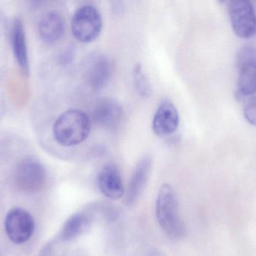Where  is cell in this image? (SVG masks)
<instances>
[{"instance_id": "17", "label": "cell", "mask_w": 256, "mask_h": 256, "mask_svg": "<svg viewBox=\"0 0 256 256\" xmlns=\"http://www.w3.org/2000/svg\"><path fill=\"white\" fill-rule=\"evenodd\" d=\"M244 116L248 123L256 126V97L251 99L245 105Z\"/></svg>"}, {"instance_id": "10", "label": "cell", "mask_w": 256, "mask_h": 256, "mask_svg": "<svg viewBox=\"0 0 256 256\" xmlns=\"http://www.w3.org/2000/svg\"><path fill=\"white\" fill-rule=\"evenodd\" d=\"M123 110L116 100L110 98L99 100L94 106L92 119L94 123L106 129H114L120 124Z\"/></svg>"}, {"instance_id": "1", "label": "cell", "mask_w": 256, "mask_h": 256, "mask_svg": "<svg viewBox=\"0 0 256 256\" xmlns=\"http://www.w3.org/2000/svg\"><path fill=\"white\" fill-rule=\"evenodd\" d=\"M156 216L160 226L170 238L180 240L186 226L179 214L178 202L172 186L168 183L160 189L156 201Z\"/></svg>"}, {"instance_id": "3", "label": "cell", "mask_w": 256, "mask_h": 256, "mask_svg": "<svg viewBox=\"0 0 256 256\" xmlns=\"http://www.w3.org/2000/svg\"><path fill=\"white\" fill-rule=\"evenodd\" d=\"M103 21L97 8L86 5L79 8L74 14L72 30L74 36L84 43L96 40L102 30Z\"/></svg>"}, {"instance_id": "12", "label": "cell", "mask_w": 256, "mask_h": 256, "mask_svg": "<svg viewBox=\"0 0 256 256\" xmlns=\"http://www.w3.org/2000/svg\"><path fill=\"white\" fill-rule=\"evenodd\" d=\"M179 121L177 108L170 101L166 100L159 105L154 116L152 129L158 136H168L177 130Z\"/></svg>"}, {"instance_id": "15", "label": "cell", "mask_w": 256, "mask_h": 256, "mask_svg": "<svg viewBox=\"0 0 256 256\" xmlns=\"http://www.w3.org/2000/svg\"><path fill=\"white\" fill-rule=\"evenodd\" d=\"M12 45L16 61L24 73H28V53L26 43L25 33L22 22L19 19L15 21L12 31Z\"/></svg>"}, {"instance_id": "2", "label": "cell", "mask_w": 256, "mask_h": 256, "mask_svg": "<svg viewBox=\"0 0 256 256\" xmlns=\"http://www.w3.org/2000/svg\"><path fill=\"white\" fill-rule=\"evenodd\" d=\"M92 120L79 109H70L62 114L54 126L56 141L64 147H73L84 142L91 131Z\"/></svg>"}, {"instance_id": "18", "label": "cell", "mask_w": 256, "mask_h": 256, "mask_svg": "<svg viewBox=\"0 0 256 256\" xmlns=\"http://www.w3.org/2000/svg\"><path fill=\"white\" fill-rule=\"evenodd\" d=\"M149 256H164L162 255V252H160V251L156 250H153L150 252V255Z\"/></svg>"}, {"instance_id": "16", "label": "cell", "mask_w": 256, "mask_h": 256, "mask_svg": "<svg viewBox=\"0 0 256 256\" xmlns=\"http://www.w3.org/2000/svg\"><path fill=\"white\" fill-rule=\"evenodd\" d=\"M134 82L136 91L140 96L149 97L152 95V89L150 81L144 74L141 65H136L134 68Z\"/></svg>"}, {"instance_id": "5", "label": "cell", "mask_w": 256, "mask_h": 256, "mask_svg": "<svg viewBox=\"0 0 256 256\" xmlns=\"http://www.w3.org/2000/svg\"><path fill=\"white\" fill-rule=\"evenodd\" d=\"M228 9L232 27L238 37L248 39L256 36V12L252 3L232 0Z\"/></svg>"}, {"instance_id": "8", "label": "cell", "mask_w": 256, "mask_h": 256, "mask_svg": "<svg viewBox=\"0 0 256 256\" xmlns=\"http://www.w3.org/2000/svg\"><path fill=\"white\" fill-rule=\"evenodd\" d=\"M46 180L44 167L38 159L30 157L24 159L18 168V186L27 192H36L43 187Z\"/></svg>"}, {"instance_id": "13", "label": "cell", "mask_w": 256, "mask_h": 256, "mask_svg": "<svg viewBox=\"0 0 256 256\" xmlns=\"http://www.w3.org/2000/svg\"><path fill=\"white\" fill-rule=\"evenodd\" d=\"M64 19L55 11L46 13L39 24V34L46 43L52 44L60 41L64 36Z\"/></svg>"}, {"instance_id": "4", "label": "cell", "mask_w": 256, "mask_h": 256, "mask_svg": "<svg viewBox=\"0 0 256 256\" xmlns=\"http://www.w3.org/2000/svg\"><path fill=\"white\" fill-rule=\"evenodd\" d=\"M238 81L236 97H248L256 93V48L246 45L237 55Z\"/></svg>"}, {"instance_id": "9", "label": "cell", "mask_w": 256, "mask_h": 256, "mask_svg": "<svg viewBox=\"0 0 256 256\" xmlns=\"http://www.w3.org/2000/svg\"><path fill=\"white\" fill-rule=\"evenodd\" d=\"M98 184L102 193L114 201L120 199L126 195L121 173L115 164L108 163L100 170Z\"/></svg>"}, {"instance_id": "7", "label": "cell", "mask_w": 256, "mask_h": 256, "mask_svg": "<svg viewBox=\"0 0 256 256\" xmlns=\"http://www.w3.org/2000/svg\"><path fill=\"white\" fill-rule=\"evenodd\" d=\"M82 72L87 85L91 88L100 89L109 81L112 74V66L106 56L96 53L90 54L84 60Z\"/></svg>"}, {"instance_id": "11", "label": "cell", "mask_w": 256, "mask_h": 256, "mask_svg": "<svg viewBox=\"0 0 256 256\" xmlns=\"http://www.w3.org/2000/svg\"><path fill=\"white\" fill-rule=\"evenodd\" d=\"M152 166V158L148 156L143 157L137 164L126 192L124 204L126 205L131 207L141 196L150 176Z\"/></svg>"}, {"instance_id": "19", "label": "cell", "mask_w": 256, "mask_h": 256, "mask_svg": "<svg viewBox=\"0 0 256 256\" xmlns=\"http://www.w3.org/2000/svg\"><path fill=\"white\" fill-rule=\"evenodd\" d=\"M0 256H1V255H0Z\"/></svg>"}, {"instance_id": "6", "label": "cell", "mask_w": 256, "mask_h": 256, "mask_svg": "<svg viewBox=\"0 0 256 256\" xmlns=\"http://www.w3.org/2000/svg\"><path fill=\"white\" fill-rule=\"evenodd\" d=\"M6 234L12 242L21 244L30 240L34 228V219L28 212L14 208L8 213L4 220Z\"/></svg>"}, {"instance_id": "14", "label": "cell", "mask_w": 256, "mask_h": 256, "mask_svg": "<svg viewBox=\"0 0 256 256\" xmlns=\"http://www.w3.org/2000/svg\"><path fill=\"white\" fill-rule=\"evenodd\" d=\"M91 219L85 213H75L64 222L60 231V238L63 241H70L78 238L88 231Z\"/></svg>"}]
</instances>
